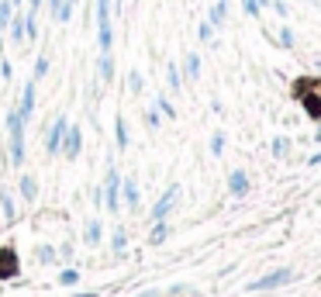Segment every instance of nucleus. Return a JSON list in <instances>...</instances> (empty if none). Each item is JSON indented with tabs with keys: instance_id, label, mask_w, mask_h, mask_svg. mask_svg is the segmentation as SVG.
<instances>
[{
	"instance_id": "obj_1",
	"label": "nucleus",
	"mask_w": 321,
	"mask_h": 297,
	"mask_svg": "<svg viewBox=\"0 0 321 297\" xmlns=\"http://www.w3.org/2000/svg\"><path fill=\"white\" fill-rule=\"evenodd\" d=\"M114 0H97V49L111 52L114 49Z\"/></svg>"
},
{
	"instance_id": "obj_2",
	"label": "nucleus",
	"mask_w": 321,
	"mask_h": 297,
	"mask_svg": "<svg viewBox=\"0 0 321 297\" xmlns=\"http://www.w3.org/2000/svg\"><path fill=\"white\" fill-rule=\"evenodd\" d=\"M24 124L28 121L21 118L18 107L7 111V135H11V162L14 166H24Z\"/></svg>"
},
{
	"instance_id": "obj_3",
	"label": "nucleus",
	"mask_w": 321,
	"mask_h": 297,
	"mask_svg": "<svg viewBox=\"0 0 321 297\" xmlns=\"http://www.w3.org/2000/svg\"><path fill=\"white\" fill-rule=\"evenodd\" d=\"M104 207L111 215L121 211V173L114 166H107V180H104Z\"/></svg>"
},
{
	"instance_id": "obj_4",
	"label": "nucleus",
	"mask_w": 321,
	"mask_h": 297,
	"mask_svg": "<svg viewBox=\"0 0 321 297\" xmlns=\"http://www.w3.org/2000/svg\"><path fill=\"white\" fill-rule=\"evenodd\" d=\"M176 197H180V187H176V183H173V187H166V194L152 204L149 221H166V218H170V211H173V204H176Z\"/></svg>"
},
{
	"instance_id": "obj_5",
	"label": "nucleus",
	"mask_w": 321,
	"mask_h": 297,
	"mask_svg": "<svg viewBox=\"0 0 321 297\" xmlns=\"http://www.w3.org/2000/svg\"><path fill=\"white\" fill-rule=\"evenodd\" d=\"M294 280V270H273V273H266V277H259V280H252L249 283V290H273V287H284V283H290Z\"/></svg>"
},
{
	"instance_id": "obj_6",
	"label": "nucleus",
	"mask_w": 321,
	"mask_h": 297,
	"mask_svg": "<svg viewBox=\"0 0 321 297\" xmlns=\"http://www.w3.org/2000/svg\"><path fill=\"white\" fill-rule=\"evenodd\" d=\"M59 152L66 159H76L83 152V132H79V124H69L66 128V135H62V145H59Z\"/></svg>"
},
{
	"instance_id": "obj_7",
	"label": "nucleus",
	"mask_w": 321,
	"mask_h": 297,
	"mask_svg": "<svg viewBox=\"0 0 321 297\" xmlns=\"http://www.w3.org/2000/svg\"><path fill=\"white\" fill-rule=\"evenodd\" d=\"M66 128H69V121L59 114L52 121V128H49V135H45V152L49 156H59V145H62V135H66Z\"/></svg>"
},
{
	"instance_id": "obj_8",
	"label": "nucleus",
	"mask_w": 321,
	"mask_h": 297,
	"mask_svg": "<svg viewBox=\"0 0 321 297\" xmlns=\"http://www.w3.org/2000/svg\"><path fill=\"white\" fill-rule=\"evenodd\" d=\"M35 97H38V79H28L24 90H21V104H18L24 121H31V114H35Z\"/></svg>"
},
{
	"instance_id": "obj_9",
	"label": "nucleus",
	"mask_w": 321,
	"mask_h": 297,
	"mask_svg": "<svg viewBox=\"0 0 321 297\" xmlns=\"http://www.w3.org/2000/svg\"><path fill=\"white\" fill-rule=\"evenodd\" d=\"M21 273V263L14 249H0V280H14Z\"/></svg>"
},
{
	"instance_id": "obj_10",
	"label": "nucleus",
	"mask_w": 321,
	"mask_h": 297,
	"mask_svg": "<svg viewBox=\"0 0 321 297\" xmlns=\"http://www.w3.org/2000/svg\"><path fill=\"white\" fill-rule=\"evenodd\" d=\"M228 190H231V197H246V194H249L246 169H231V173H228Z\"/></svg>"
},
{
	"instance_id": "obj_11",
	"label": "nucleus",
	"mask_w": 321,
	"mask_h": 297,
	"mask_svg": "<svg viewBox=\"0 0 321 297\" xmlns=\"http://www.w3.org/2000/svg\"><path fill=\"white\" fill-rule=\"evenodd\" d=\"M97 73H100L104 83H111V79H114L117 69H114V56H111V52H100V59H97Z\"/></svg>"
},
{
	"instance_id": "obj_12",
	"label": "nucleus",
	"mask_w": 321,
	"mask_h": 297,
	"mask_svg": "<svg viewBox=\"0 0 321 297\" xmlns=\"http://www.w3.org/2000/svg\"><path fill=\"white\" fill-rule=\"evenodd\" d=\"M7 31H11V41H14V45H24V14H21V11H14Z\"/></svg>"
},
{
	"instance_id": "obj_13",
	"label": "nucleus",
	"mask_w": 321,
	"mask_h": 297,
	"mask_svg": "<svg viewBox=\"0 0 321 297\" xmlns=\"http://www.w3.org/2000/svg\"><path fill=\"white\" fill-rule=\"evenodd\" d=\"M21 197L28 200V204H35V200H38V180L31 177V173L21 177Z\"/></svg>"
},
{
	"instance_id": "obj_14",
	"label": "nucleus",
	"mask_w": 321,
	"mask_h": 297,
	"mask_svg": "<svg viewBox=\"0 0 321 297\" xmlns=\"http://www.w3.org/2000/svg\"><path fill=\"white\" fill-rule=\"evenodd\" d=\"M100 238H104V225L100 221H87V228H83V242L87 245H100Z\"/></svg>"
},
{
	"instance_id": "obj_15",
	"label": "nucleus",
	"mask_w": 321,
	"mask_h": 297,
	"mask_svg": "<svg viewBox=\"0 0 321 297\" xmlns=\"http://www.w3.org/2000/svg\"><path fill=\"white\" fill-rule=\"evenodd\" d=\"M121 190H125V204H128V207H132V211H138V183H135L132 177L128 180H121Z\"/></svg>"
},
{
	"instance_id": "obj_16",
	"label": "nucleus",
	"mask_w": 321,
	"mask_h": 297,
	"mask_svg": "<svg viewBox=\"0 0 321 297\" xmlns=\"http://www.w3.org/2000/svg\"><path fill=\"white\" fill-rule=\"evenodd\" d=\"M208 21L214 24V28H221V24H225V21H228V0H218V4L211 7V11H208Z\"/></svg>"
},
{
	"instance_id": "obj_17",
	"label": "nucleus",
	"mask_w": 321,
	"mask_h": 297,
	"mask_svg": "<svg viewBox=\"0 0 321 297\" xmlns=\"http://www.w3.org/2000/svg\"><path fill=\"white\" fill-rule=\"evenodd\" d=\"M187 79H197L200 76V56L197 52H187V59H183V69H180Z\"/></svg>"
},
{
	"instance_id": "obj_18",
	"label": "nucleus",
	"mask_w": 321,
	"mask_h": 297,
	"mask_svg": "<svg viewBox=\"0 0 321 297\" xmlns=\"http://www.w3.org/2000/svg\"><path fill=\"white\" fill-rule=\"evenodd\" d=\"M38 38V11H24V41Z\"/></svg>"
},
{
	"instance_id": "obj_19",
	"label": "nucleus",
	"mask_w": 321,
	"mask_h": 297,
	"mask_svg": "<svg viewBox=\"0 0 321 297\" xmlns=\"http://www.w3.org/2000/svg\"><path fill=\"white\" fill-rule=\"evenodd\" d=\"M170 238V225L166 221H152V235H149V245H163Z\"/></svg>"
},
{
	"instance_id": "obj_20",
	"label": "nucleus",
	"mask_w": 321,
	"mask_h": 297,
	"mask_svg": "<svg viewBox=\"0 0 321 297\" xmlns=\"http://www.w3.org/2000/svg\"><path fill=\"white\" fill-rule=\"evenodd\" d=\"M114 142H117V149H121V152L128 149V121H125V118L114 121Z\"/></svg>"
},
{
	"instance_id": "obj_21",
	"label": "nucleus",
	"mask_w": 321,
	"mask_h": 297,
	"mask_svg": "<svg viewBox=\"0 0 321 297\" xmlns=\"http://www.w3.org/2000/svg\"><path fill=\"white\" fill-rule=\"evenodd\" d=\"M0 207H4V218H7V221L18 218V207H14V197H11V190H0Z\"/></svg>"
},
{
	"instance_id": "obj_22",
	"label": "nucleus",
	"mask_w": 321,
	"mask_h": 297,
	"mask_svg": "<svg viewBox=\"0 0 321 297\" xmlns=\"http://www.w3.org/2000/svg\"><path fill=\"white\" fill-rule=\"evenodd\" d=\"M111 249L117 252V256H121V252L128 249V232H125V228H114V235H111Z\"/></svg>"
},
{
	"instance_id": "obj_23",
	"label": "nucleus",
	"mask_w": 321,
	"mask_h": 297,
	"mask_svg": "<svg viewBox=\"0 0 321 297\" xmlns=\"http://www.w3.org/2000/svg\"><path fill=\"white\" fill-rule=\"evenodd\" d=\"M76 4H79V0H62V4H59V11H56V21H62V24H66V21H73Z\"/></svg>"
},
{
	"instance_id": "obj_24",
	"label": "nucleus",
	"mask_w": 321,
	"mask_h": 297,
	"mask_svg": "<svg viewBox=\"0 0 321 297\" xmlns=\"http://www.w3.org/2000/svg\"><path fill=\"white\" fill-rule=\"evenodd\" d=\"M35 256H38V263H45V266H49V263H56V245H45V242H42V245H38L35 249Z\"/></svg>"
},
{
	"instance_id": "obj_25",
	"label": "nucleus",
	"mask_w": 321,
	"mask_h": 297,
	"mask_svg": "<svg viewBox=\"0 0 321 297\" xmlns=\"http://www.w3.org/2000/svg\"><path fill=\"white\" fill-rule=\"evenodd\" d=\"M166 83H170L173 90H180V87H183V73L176 69V62H170V66H166Z\"/></svg>"
},
{
	"instance_id": "obj_26",
	"label": "nucleus",
	"mask_w": 321,
	"mask_h": 297,
	"mask_svg": "<svg viewBox=\"0 0 321 297\" xmlns=\"http://www.w3.org/2000/svg\"><path fill=\"white\" fill-rule=\"evenodd\" d=\"M11 18H14V7H11V0H0V31L11 24Z\"/></svg>"
},
{
	"instance_id": "obj_27",
	"label": "nucleus",
	"mask_w": 321,
	"mask_h": 297,
	"mask_svg": "<svg viewBox=\"0 0 321 297\" xmlns=\"http://www.w3.org/2000/svg\"><path fill=\"white\" fill-rule=\"evenodd\" d=\"M197 38L204 41V45L214 38V24H211V21H200V24H197Z\"/></svg>"
},
{
	"instance_id": "obj_28",
	"label": "nucleus",
	"mask_w": 321,
	"mask_h": 297,
	"mask_svg": "<svg viewBox=\"0 0 321 297\" xmlns=\"http://www.w3.org/2000/svg\"><path fill=\"white\" fill-rule=\"evenodd\" d=\"M142 87H145L142 73H138V69H132V73H128V90H132V94H142Z\"/></svg>"
},
{
	"instance_id": "obj_29",
	"label": "nucleus",
	"mask_w": 321,
	"mask_h": 297,
	"mask_svg": "<svg viewBox=\"0 0 321 297\" xmlns=\"http://www.w3.org/2000/svg\"><path fill=\"white\" fill-rule=\"evenodd\" d=\"M59 283H62V287H76V283H79V270H62V273H59Z\"/></svg>"
},
{
	"instance_id": "obj_30",
	"label": "nucleus",
	"mask_w": 321,
	"mask_h": 297,
	"mask_svg": "<svg viewBox=\"0 0 321 297\" xmlns=\"http://www.w3.org/2000/svg\"><path fill=\"white\" fill-rule=\"evenodd\" d=\"M276 41H280V49H294V28H280V35H276Z\"/></svg>"
},
{
	"instance_id": "obj_31",
	"label": "nucleus",
	"mask_w": 321,
	"mask_h": 297,
	"mask_svg": "<svg viewBox=\"0 0 321 297\" xmlns=\"http://www.w3.org/2000/svg\"><path fill=\"white\" fill-rule=\"evenodd\" d=\"M155 111H159V114H166V118H176V107H173L166 97H155Z\"/></svg>"
},
{
	"instance_id": "obj_32",
	"label": "nucleus",
	"mask_w": 321,
	"mask_h": 297,
	"mask_svg": "<svg viewBox=\"0 0 321 297\" xmlns=\"http://www.w3.org/2000/svg\"><path fill=\"white\" fill-rule=\"evenodd\" d=\"M211 152H214V156L225 152V132H214V135H211Z\"/></svg>"
},
{
	"instance_id": "obj_33",
	"label": "nucleus",
	"mask_w": 321,
	"mask_h": 297,
	"mask_svg": "<svg viewBox=\"0 0 321 297\" xmlns=\"http://www.w3.org/2000/svg\"><path fill=\"white\" fill-rule=\"evenodd\" d=\"M45 73H49V56H38V59H35V73H31V79H42Z\"/></svg>"
},
{
	"instance_id": "obj_34",
	"label": "nucleus",
	"mask_w": 321,
	"mask_h": 297,
	"mask_svg": "<svg viewBox=\"0 0 321 297\" xmlns=\"http://www.w3.org/2000/svg\"><path fill=\"white\" fill-rule=\"evenodd\" d=\"M242 11H246L249 18H259V14H263V7H259V0H242Z\"/></svg>"
},
{
	"instance_id": "obj_35",
	"label": "nucleus",
	"mask_w": 321,
	"mask_h": 297,
	"mask_svg": "<svg viewBox=\"0 0 321 297\" xmlns=\"http://www.w3.org/2000/svg\"><path fill=\"white\" fill-rule=\"evenodd\" d=\"M145 124H149V128H159V111H155V104L145 111Z\"/></svg>"
},
{
	"instance_id": "obj_36",
	"label": "nucleus",
	"mask_w": 321,
	"mask_h": 297,
	"mask_svg": "<svg viewBox=\"0 0 321 297\" xmlns=\"http://www.w3.org/2000/svg\"><path fill=\"white\" fill-rule=\"evenodd\" d=\"M0 76L7 79V83L14 79V66H11V59H4V62H0Z\"/></svg>"
},
{
	"instance_id": "obj_37",
	"label": "nucleus",
	"mask_w": 321,
	"mask_h": 297,
	"mask_svg": "<svg viewBox=\"0 0 321 297\" xmlns=\"http://www.w3.org/2000/svg\"><path fill=\"white\" fill-rule=\"evenodd\" d=\"M56 252H59L62 259H73V242H62V245H59Z\"/></svg>"
},
{
	"instance_id": "obj_38",
	"label": "nucleus",
	"mask_w": 321,
	"mask_h": 297,
	"mask_svg": "<svg viewBox=\"0 0 321 297\" xmlns=\"http://www.w3.org/2000/svg\"><path fill=\"white\" fill-rule=\"evenodd\" d=\"M287 152V139H273V156H284Z\"/></svg>"
},
{
	"instance_id": "obj_39",
	"label": "nucleus",
	"mask_w": 321,
	"mask_h": 297,
	"mask_svg": "<svg viewBox=\"0 0 321 297\" xmlns=\"http://www.w3.org/2000/svg\"><path fill=\"white\" fill-rule=\"evenodd\" d=\"M59 4H62V0H45V7H49V14H52V18H56V11H59Z\"/></svg>"
},
{
	"instance_id": "obj_40",
	"label": "nucleus",
	"mask_w": 321,
	"mask_h": 297,
	"mask_svg": "<svg viewBox=\"0 0 321 297\" xmlns=\"http://www.w3.org/2000/svg\"><path fill=\"white\" fill-rule=\"evenodd\" d=\"M42 4H45V0H28V11H38Z\"/></svg>"
},
{
	"instance_id": "obj_41",
	"label": "nucleus",
	"mask_w": 321,
	"mask_h": 297,
	"mask_svg": "<svg viewBox=\"0 0 321 297\" xmlns=\"http://www.w3.org/2000/svg\"><path fill=\"white\" fill-rule=\"evenodd\" d=\"M307 162H311V166H321V152H314V156L307 159Z\"/></svg>"
},
{
	"instance_id": "obj_42",
	"label": "nucleus",
	"mask_w": 321,
	"mask_h": 297,
	"mask_svg": "<svg viewBox=\"0 0 321 297\" xmlns=\"http://www.w3.org/2000/svg\"><path fill=\"white\" fill-rule=\"evenodd\" d=\"M76 297H97V290H83V294H76Z\"/></svg>"
},
{
	"instance_id": "obj_43",
	"label": "nucleus",
	"mask_w": 321,
	"mask_h": 297,
	"mask_svg": "<svg viewBox=\"0 0 321 297\" xmlns=\"http://www.w3.org/2000/svg\"><path fill=\"white\" fill-rule=\"evenodd\" d=\"M138 297H159V290H145V294H138Z\"/></svg>"
},
{
	"instance_id": "obj_44",
	"label": "nucleus",
	"mask_w": 321,
	"mask_h": 297,
	"mask_svg": "<svg viewBox=\"0 0 321 297\" xmlns=\"http://www.w3.org/2000/svg\"><path fill=\"white\" fill-rule=\"evenodd\" d=\"M21 4H24V0H11V7H14V11H18V7H21Z\"/></svg>"
},
{
	"instance_id": "obj_45",
	"label": "nucleus",
	"mask_w": 321,
	"mask_h": 297,
	"mask_svg": "<svg viewBox=\"0 0 321 297\" xmlns=\"http://www.w3.org/2000/svg\"><path fill=\"white\" fill-rule=\"evenodd\" d=\"M0 56H4V35H0Z\"/></svg>"
},
{
	"instance_id": "obj_46",
	"label": "nucleus",
	"mask_w": 321,
	"mask_h": 297,
	"mask_svg": "<svg viewBox=\"0 0 321 297\" xmlns=\"http://www.w3.org/2000/svg\"><path fill=\"white\" fill-rule=\"evenodd\" d=\"M259 7H269V0H259Z\"/></svg>"
},
{
	"instance_id": "obj_47",
	"label": "nucleus",
	"mask_w": 321,
	"mask_h": 297,
	"mask_svg": "<svg viewBox=\"0 0 321 297\" xmlns=\"http://www.w3.org/2000/svg\"><path fill=\"white\" fill-rule=\"evenodd\" d=\"M318 142H321V128H318Z\"/></svg>"
}]
</instances>
